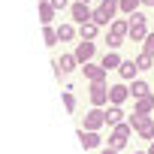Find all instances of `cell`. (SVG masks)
I'll return each instance as SVG.
<instances>
[{"label": "cell", "mask_w": 154, "mask_h": 154, "mask_svg": "<svg viewBox=\"0 0 154 154\" xmlns=\"http://www.w3.org/2000/svg\"><path fill=\"white\" fill-rule=\"evenodd\" d=\"M100 66H103V69L109 72V69H115V66H121V57H118L115 51H109V54L103 57V63H100Z\"/></svg>", "instance_id": "15"}, {"label": "cell", "mask_w": 154, "mask_h": 154, "mask_svg": "<svg viewBox=\"0 0 154 154\" xmlns=\"http://www.w3.org/2000/svg\"><path fill=\"white\" fill-rule=\"evenodd\" d=\"M57 39H60V36H57V30H51V27L45 24V45H54Z\"/></svg>", "instance_id": "24"}, {"label": "cell", "mask_w": 154, "mask_h": 154, "mask_svg": "<svg viewBox=\"0 0 154 154\" xmlns=\"http://www.w3.org/2000/svg\"><path fill=\"white\" fill-rule=\"evenodd\" d=\"M130 127H136V130H139V136H145V139H151V136H154V121H151L148 115H139V112H136V115H133V121H130Z\"/></svg>", "instance_id": "2"}, {"label": "cell", "mask_w": 154, "mask_h": 154, "mask_svg": "<svg viewBox=\"0 0 154 154\" xmlns=\"http://www.w3.org/2000/svg\"><path fill=\"white\" fill-rule=\"evenodd\" d=\"M103 154H118V148H112V145H109V148H106Z\"/></svg>", "instance_id": "28"}, {"label": "cell", "mask_w": 154, "mask_h": 154, "mask_svg": "<svg viewBox=\"0 0 154 154\" xmlns=\"http://www.w3.org/2000/svg\"><path fill=\"white\" fill-rule=\"evenodd\" d=\"M145 54H151V57H154V33H148V36H145Z\"/></svg>", "instance_id": "25"}, {"label": "cell", "mask_w": 154, "mask_h": 154, "mask_svg": "<svg viewBox=\"0 0 154 154\" xmlns=\"http://www.w3.org/2000/svg\"><path fill=\"white\" fill-rule=\"evenodd\" d=\"M151 60H154V57H151V54H145V51H142V54H139V57H136V66H139V69H151Z\"/></svg>", "instance_id": "22"}, {"label": "cell", "mask_w": 154, "mask_h": 154, "mask_svg": "<svg viewBox=\"0 0 154 154\" xmlns=\"http://www.w3.org/2000/svg\"><path fill=\"white\" fill-rule=\"evenodd\" d=\"M130 91H133V97H145V94H148V85H145V82H133Z\"/></svg>", "instance_id": "23"}, {"label": "cell", "mask_w": 154, "mask_h": 154, "mask_svg": "<svg viewBox=\"0 0 154 154\" xmlns=\"http://www.w3.org/2000/svg\"><path fill=\"white\" fill-rule=\"evenodd\" d=\"M142 3H145V6H154V0H142Z\"/></svg>", "instance_id": "29"}, {"label": "cell", "mask_w": 154, "mask_h": 154, "mask_svg": "<svg viewBox=\"0 0 154 154\" xmlns=\"http://www.w3.org/2000/svg\"><path fill=\"white\" fill-rule=\"evenodd\" d=\"M148 154H154V139H151V148H148Z\"/></svg>", "instance_id": "30"}, {"label": "cell", "mask_w": 154, "mask_h": 154, "mask_svg": "<svg viewBox=\"0 0 154 154\" xmlns=\"http://www.w3.org/2000/svg\"><path fill=\"white\" fill-rule=\"evenodd\" d=\"M39 3H48V0H39Z\"/></svg>", "instance_id": "32"}, {"label": "cell", "mask_w": 154, "mask_h": 154, "mask_svg": "<svg viewBox=\"0 0 154 154\" xmlns=\"http://www.w3.org/2000/svg\"><path fill=\"white\" fill-rule=\"evenodd\" d=\"M136 60H121V66H118V72H121V79H133L136 75Z\"/></svg>", "instance_id": "10"}, {"label": "cell", "mask_w": 154, "mask_h": 154, "mask_svg": "<svg viewBox=\"0 0 154 154\" xmlns=\"http://www.w3.org/2000/svg\"><path fill=\"white\" fill-rule=\"evenodd\" d=\"M48 3H51L54 9H66V0H48Z\"/></svg>", "instance_id": "27"}, {"label": "cell", "mask_w": 154, "mask_h": 154, "mask_svg": "<svg viewBox=\"0 0 154 154\" xmlns=\"http://www.w3.org/2000/svg\"><path fill=\"white\" fill-rule=\"evenodd\" d=\"M79 139H82V145H85V148H97V145H100V136H97L94 130H88V133L82 130V133H79Z\"/></svg>", "instance_id": "12"}, {"label": "cell", "mask_w": 154, "mask_h": 154, "mask_svg": "<svg viewBox=\"0 0 154 154\" xmlns=\"http://www.w3.org/2000/svg\"><path fill=\"white\" fill-rule=\"evenodd\" d=\"M54 12H57V9H54L51 3H42V6H39V21H42V24H51V21H54Z\"/></svg>", "instance_id": "11"}, {"label": "cell", "mask_w": 154, "mask_h": 154, "mask_svg": "<svg viewBox=\"0 0 154 154\" xmlns=\"http://www.w3.org/2000/svg\"><path fill=\"white\" fill-rule=\"evenodd\" d=\"M103 121H106V112H91V115H88V127H91V130L100 127Z\"/></svg>", "instance_id": "20"}, {"label": "cell", "mask_w": 154, "mask_h": 154, "mask_svg": "<svg viewBox=\"0 0 154 154\" xmlns=\"http://www.w3.org/2000/svg\"><path fill=\"white\" fill-rule=\"evenodd\" d=\"M82 3H91V0H82Z\"/></svg>", "instance_id": "31"}, {"label": "cell", "mask_w": 154, "mask_h": 154, "mask_svg": "<svg viewBox=\"0 0 154 154\" xmlns=\"http://www.w3.org/2000/svg\"><path fill=\"white\" fill-rule=\"evenodd\" d=\"M75 60H79L75 54H63V57L57 60V72H72V69H75Z\"/></svg>", "instance_id": "9"}, {"label": "cell", "mask_w": 154, "mask_h": 154, "mask_svg": "<svg viewBox=\"0 0 154 154\" xmlns=\"http://www.w3.org/2000/svg\"><path fill=\"white\" fill-rule=\"evenodd\" d=\"M106 100H109V88H106L103 82H94V85H91V103L100 106V103H106Z\"/></svg>", "instance_id": "5"}, {"label": "cell", "mask_w": 154, "mask_h": 154, "mask_svg": "<svg viewBox=\"0 0 154 154\" xmlns=\"http://www.w3.org/2000/svg\"><path fill=\"white\" fill-rule=\"evenodd\" d=\"M130 18H133V21H130V39H133V42H142V39L148 36V30H145V15H142V12H133Z\"/></svg>", "instance_id": "1"}, {"label": "cell", "mask_w": 154, "mask_h": 154, "mask_svg": "<svg viewBox=\"0 0 154 154\" xmlns=\"http://www.w3.org/2000/svg\"><path fill=\"white\" fill-rule=\"evenodd\" d=\"M109 30H112L109 36H115V39H121V42H124V36H130V24L121 21V18H115V21L109 24Z\"/></svg>", "instance_id": "7"}, {"label": "cell", "mask_w": 154, "mask_h": 154, "mask_svg": "<svg viewBox=\"0 0 154 154\" xmlns=\"http://www.w3.org/2000/svg\"><path fill=\"white\" fill-rule=\"evenodd\" d=\"M69 12H72V18L79 21V24H85V21H94V12L88 9V3H82V0H79V3H75Z\"/></svg>", "instance_id": "4"}, {"label": "cell", "mask_w": 154, "mask_h": 154, "mask_svg": "<svg viewBox=\"0 0 154 154\" xmlns=\"http://www.w3.org/2000/svg\"><path fill=\"white\" fill-rule=\"evenodd\" d=\"M136 154H145V151H136Z\"/></svg>", "instance_id": "33"}, {"label": "cell", "mask_w": 154, "mask_h": 154, "mask_svg": "<svg viewBox=\"0 0 154 154\" xmlns=\"http://www.w3.org/2000/svg\"><path fill=\"white\" fill-rule=\"evenodd\" d=\"M139 3H142V0H121V12H127V15H133Z\"/></svg>", "instance_id": "21"}, {"label": "cell", "mask_w": 154, "mask_h": 154, "mask_svg": "<svg viewBox=\"0 0 154 154\" xmlns=\"http://www.w3.org/2000/svg\"><path fill=\"white\" fill-rule=\"evenodd\" d=\"M127 94H130V88H124V85H112L109 88V100L118 106V103H124L127 100Z\"/></svg>", "instance_id": "8"}, {"label": "cell", "mask_w": 154, "mask_h": 154, "mask_svg": "<svg viewBox=\"0 0 154 154\" xmlns=\"http://www.w3.org/2000/svg\"><path fill=\"white\" fill-rule=\"evenodd\" d=\"M97 27H100L97 21H85V24L79 27V33H82V39H94V36H97Z\"/></svg>", "instance_id": "13"}, {"label": "cell", "mask_w": 154, "mask_h": 154, "mask_svg": "<svg viewBox=\"0 0 154 154\" xmlns=\"http://www.w3.org/2000/svg\"><path fill=\"white\" fill-rule=\"evenodd\" d=\"M85 75H88L91 82H103V75H106V69H103V66H88V63H85Z\"/></svg>", "instance_id": "14"}, {"label": "cell", "mask_w": 154, "mask_h": 154, "mask_svg": "<svg viewBox=\"0 0 154 154\" xmlns=\"http://www.w3.org/2000/svg\"><path fill=\"white\" fill-rule=\"evenodd\" d=\"M127 136H130V124H115V133H112L109 145L112 148H124L127 145Z\"/></svg>", "instance_id": "3"}, {"label": "cell", "mask_w": 154, "mask_h": 154, "mask_svg": "<svg viewBox=\"0 0 154 154\" xmlns=\"http://www.w3.org/2000/svg\"><path fill=\"white\" fill-rule=\"evenodd\" d=\"M94 21H97V24L103 27V24H112V15H109V12H106L103 6H100V9H94Z\"/></svg>", "instance_id": "16"}, {"label": "cell", "mask_w": 154, "mask_h": 154, "mask_svg": "<svg viewBox=\"0 0 154 154\" xmlns=\"http://www.w3.org/2000/svg\"><path fill=\"white\" fill-rule=\"evenodd\" d=\"M75 57H79L82 63H88V60L94 57V42H91V39H82L79 45H75Z\"/></svg>", "instance_id": "6"}, {"label": "cell", "mask_w": 154, "mask_h": 154, "mask_svg": "<svg viewBox=\"0 0 154 154\" xmlns=\"http://www.w3.org/2000/svg\"><path fill=\"white\" fill-rule=\"evenodd\" d=\"M63 106L72 112V109H75V97H72V94H63Z\"/></svg>", "instance_id": "26"}, {"label": "cell", "mask_w": 154, "mask_h": 154, "mask_svg": "<svg viewBox=\"0 0 154 154\" xmlns=\"http://www.w3.org/2000/svg\"><path fill=\"white\" fill-rule=\"evenodd\" d=\"M121 118H124V112H121L118 106H112V109L106 112V124H121Z\"/></svg>", "instance_id": "17"}, {"label": "cell", "mask_w": 154, "mask_h": 154, "mask_svg": "<svg viewBox=\"0 0 154 154\" xmlns=\"http://www.w3.org/2000/svg\"><path fill=\"white\" fill-rule=\"evenodd\" d=\"M148 109H154V97H148V94H145V97H139V106H136V112H139V115H145Z\"/></svg>", "instance_id": "18"}, {"label": "cell", "mask_w": 154, "mask_h": 154, "mask_svg": "<svg viewBox=\"0 0 154 154\" xmlns=\"http://www.w3.org/2000/svg\"><path fill=\"white\" fill-rule=\"evenodd\" d=\"M57 36L66 42V39H72V36H75V27H72V24H60V27H57Z\"/></svg>", "instance_id": "19"}]
</instances>
